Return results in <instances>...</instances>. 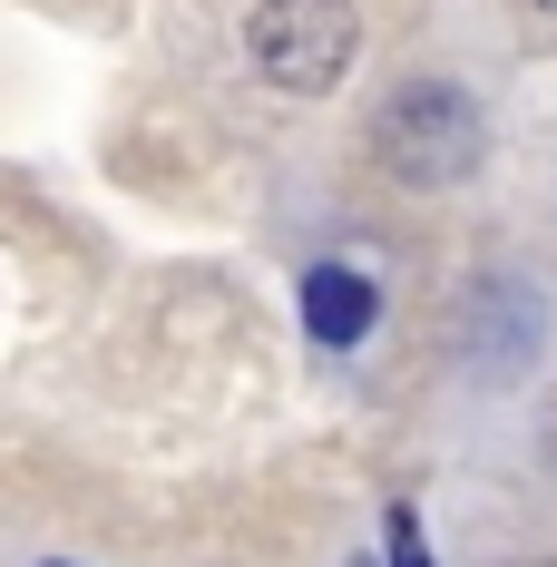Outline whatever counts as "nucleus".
Listing matches in <instances>:
<instances>
[{
  "label": "nucleus",
  "mask_w": 557,
  "mask_h": 567,
  "mask_svg": "<svg viewBox=\"0 0 557 567\" xmlns=\"http://www.w3.org/2000/svg\"><path fill=\"white\" fill-rule=\"evenodd\" d=\"M391 567H431V548H421V528H411V509H391Z\"/></svg>",
  "instance_id": "obj_4"
},
{
  "label": "nucleus",
  "mask_w": 557,
  "mask_h": 567,
  "mask_svg": "<svg viewBox=\"0 0 557 567\" xmlns=\"http://www.w3.org/2000/svg\"><path fill=\"white\" fill-rule=\"evenodd\" d=\"M245 50H255V69L275 89L323 99L342 69H352V50H362V20H352V0H265L255 30H245Z\"/></svg>",
  "instance_id": "obj_1"
},
{
  "label": "nucleus",
  "mask_w": 557,
  "mask_h": 567,
  "mask_svg": "<svg viewBox=\"0 0 557 567\" xmlns=\"http://www.w3.org/2000/svg\"><path fill=\"white\" fill-rule=\"evenodd\" d=\"M528 567H538V558H528Z\"/></svg>",
  "instance_id": "obj_5"
},
{
  "label": "nucleus",
  "mask_w": 557,
  "mask_h": 567,
  "mask_svg": "<svg viewBox=\"0 0 557 567\" xmlns=\"http://www.w3.org/2000/svg\"><path fill=\"white\" fill-rule=\"evenodd\" d=\"M303 323H313V342L352 352V342L372 333V284L352 275V265H313V284H303Z\"/></svg>",
  "instance_id": "obj_3"
},
{
  "label": "nucleus",
  "mask_w": 557,
  "mask_h": 567,
  "mask_svg": "<svg viewBox=\"0 0 557 567\" xmlns=\"http://www.w3.org/2000/svg\"><path fill=\"white\" fill-rule=\"evenodd\" d=\"M372 127H382V167L411 176V186H450V176L479 167V109H470V89H450V79L401 89Z\"/></svg>",
  "instance_id": "obj_2"
}]
</instances>
